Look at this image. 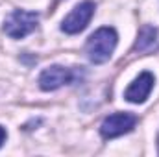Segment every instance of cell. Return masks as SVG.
<instances>
[{"label": "cell", "mask_w": 159, "mask_h": 157, "mask_svg": "<svg viewBox=\"0 0 159 157\" xmlns=\"http://www.w3.org/2000/svg\"><path fill=\"white\" fill-rule=\"evenodd\" d=\"M117 39L119 37H117V32L113 28H100V30H96L89 37L87 46H85L89 59L93 63H98V65L106 63L111 57V54H113V50L117 46Z\"/></svg>", "instance_id": "6da1fadb"}, {"label": "cell", "mask_w": 159, "mask_h": 157, "mask_svg": "<svg viewBox=\"0 0 159 157\" xmlns=\"http://www.w3.org/2000/svg\"><path fill=\"white\" fill-rule=\"evenodd\" d=\"M4 141H6V129L0 126V146L4 144Z\"/></svg>", "instance_id": "ba28073f"}, {"label": "cell", "mask_w": 159, "mask_h": 157, "mask_svg": "<svg viewBox=\"0 0 159 157\" xmlns=\"http://www.w3.org/2000/svg\"><path fill=\"white\" fill-rule=\"evenodd\" d=\"M154 89V76L150 72H143L131 81V85L126 89L124 98L131 104H143Z\"/></svg>", "instance_id": "8992f818"}, {"label": "cell", "mask_w": 159, "mask_h": 157, "mask_svg": "<svg viewBox=\"0 0 159 157\" xmlns=\"http://www.w3.org/2000/svg\"><path fill=\"white\" fill-rule=\"evenodd\" d=\"M37 22H39V15L37 13H30V11L17 9V11H13L6 19L4 32L11 39H22V37H26L28 34H32L37 28Z\"/></svg>", "instance_id": "7a4b0ae2"}, {"label": "cell", "mask_w": 159, "mask_h": 157, "mask_svg": "<svg viewBox=\"0 0 159 157\" xmlns=\"http://www.w3.org/2000/svg\"><path fill=\"white\" fill-rule=\"evenodd\" d=\"M78 72L74 69H67V67H50L46 70H43V74L39 76V85L43 91H56L63 85H69L72 81H76Z\"/></svg>", "instance_id": "5b68a950"}, {"label": "cell", "mask_w": 159, "mask_h": 157, "mask_svg": "<svg viewBox=\"0 0 159 157\" xmlns=\"http://www.w3.org/2000/svg\"><path fill=\"white\" fill-rule=\"evenodd\" d=\"M137 124V117L131 115V113H115V115H109L102 122L100 126V133L104 139H115L120 137L124 133H129Z\"/></svg>", "instance_id": "277c9868"}, {"label": "cell", "mask_w": 159, "mask_h": 157, "mask_svg": "<svg viewBox=\"0 0 159 157\" xmlns=\"http://www.w3.org/2000/svg\"><path fill=\"white\" fill-rule=\"evenodd\" d=\"M93 15H94V4L91 2V0H85V2H81L78 4L70 13H69V17L63 20V24H61V30L65 32V34H80L81 30H85L87 28V24L91 22V19H93Z\"/></svg>", "instance_id": "3957f363"}, {"label": "cell", "mask_w": 159, "mask_h": 157, "mask_svg": "<svg viewBox=\"0 0 159 157\" xmlns=\"http://www.w3.org/2000/svg\"><path fill=\"white\" fill-rule=\"evenodd\" d=\"M156 43H157V30L154 26H143L141 32H139V39L135 43V50L137 52H146Z\"/></svg>", "instance_id": "52a82bcc"}]
</instances>
